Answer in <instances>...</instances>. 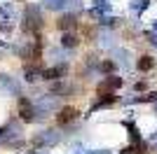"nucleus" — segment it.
<instances>
[{
	"mask_svg": "<svg viewBox=\"0 0 157 154\" xmlns=\"http://www.w3.org/2000/svg\"><path fill=\"white\" fill-rule=\"evenodd\" d=\"M63 72H66V68H52V70L45 72V77H47V79H56V77L63 75Z\"/></svg>",
	"mask_w": 157,
	"mask_h": 154,
	"instance_id": "obj_7",
	"label": "nucleus"
},
{
	"mask_svg": "<svg viewBox=\"0 0 157 154\" xmlns=\"http://www.w3.org/2000/svg\"><path fill=\"white\" fill-rule=\"evenodd\" d=\"M75 26H78V21H75L73 14H71V16H61V19H59V28H63V31H66V28H75Z\"/></svg>",
	"mask_w": 157,
	"mask_h": 154,
	"instance_id": "obj_5",
	"label": "nucleus"
},
{
	"mask_svg": "<svg viewBox=\"0 0 157 154\" xmlns=\"http://www.w3.org/2000/svg\"><path fill=\"white\" fill-rule=\"evenodd\" d=\"M75 117H78V110L75 108H63L56 117V122L59 124H68V122H75Z\"/></svg>",
	"mask_w": 157,
	"mask_h": 154,
	"instance_id": "obj_3",
	"label": "nucleus"
},
{
	"mask_svg": "<svg viewBox=\"0 0 157 154\" xmlns=\"http://www.w3.org/2000/svg\"><path fill=\"white\" fill-rule=\"evenodd\" d=\"M63 45L66 47H75L78 45V38H75V35H63Z\"/></svg>",
	"mask_w": 157,
	"mask_h": 154,
	"instance_id": "obj_8",
	"label": "nucleus"
},
{
	"mask_svg": "<svg viewBox=\"0 0 157 154\" xmlns=\"http://www.w3.org/2000/svg\"><path fill=\"white\" fill-rule=\"evenodd\" d=\"M152 68H155V58L152 56H141L138 58V70H152Z\"/></svg>",
	"mask_w": 157,
	"mask_h": 154,
	"instance_id": "obj_4",
	"label": "nucleus"
},
{
	"mask_svg": "<svg viewBox=\"0 0 157 154\" xmlns=\"http://www.w3.org/2000/svg\"><path fill=\"white\" fill-rule=\"evenodd\" d=\"M19 115H21L24 122H33V119H35V110H33L28 98H19Z\"/></svg>",
	"mask_w": 157,
	"mask_h": 154,
	"instance_id": "obj_2",
	"label": "nucleus"
},
{
	"mask_svg": "<svg viewBox=\"0 0 157 154\" xmlns=\"http://www.w3.org/2000/svg\"><path fill=\"white\" fill-rule=\"evenodd\" d=\"M120 84H122V79H120V77H110L108 82L101 84V91H103V89H117Z\"/></svg>",
	"mask_w": 157,
	"mask_h": 154,
	"instance_id": "obj_6",
	"label": "nucleus"
},
{
	"mask_svg": "<svg viewBox=\"0 0 157 154\" xmlns=\"http://www.w3.org/2000/svg\"><path fill=\"white\" fill-rule=\"evenodd\" d=\"M40 28H42V19H40L38 9H35V7H28V12H26V31L38 33Z\"/></svg>",
	"mask_w": 157,
	"mask_h": 154,
	"instance_id": "obj_1",
	"label": "nucleus"
},
{
	"mask_svg": "<svg viewBox=\"0 0 157 154\" xmlns=\"http://www.w3.org/2000/svg\"><path fill=\"white\" fill-rule=\"evenodd\" d=\"M47 5H49V7H59L61 2H59V0H47Z\"/></svg>",
	"mask_w": 157,
	"mask_h": 154,
	"instance_id": "obj_9",
	"label": "nucleus"
}]
</instances>
